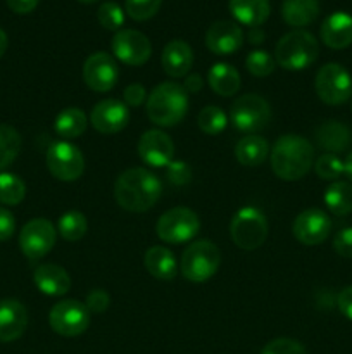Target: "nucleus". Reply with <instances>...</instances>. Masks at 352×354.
Here are the masks:
<instances>
[{
	"label": "nucleus",
	"mask_w": 352,
	"mask_h": 354,
	"mask_svg": "<svg viewBox=\"0 0 352 354\" xmlns=\"http://www.w3.org/2000/svg\"><path fill=\"white\" fill-rule=\"evenodd\" d=\"M324 204L335 216L352 213V185L347 182H333L324 190Z\"/></svg>",
	"instance_id": "c85d7f7f"
},
{
	"label": "nucleus",
	"mask_w": 352,
	"mask_h": 354,
	"mask_svg": "<svg viewBox=\"0 0 352 354\" xmlns=\"http://www.w3.org/2000/svg\"><path fill=\"white\" fill-rule=\"evenodd\" d=\"M26 196V185L14 173H0V203L6 206H17Z\"/></svg>",
	"instance_id": "473e14b6"
},
{
	"label": "nucleus",
	"mask_w": 352,
	"mask_h": 354,
	"mask_svg": "<svg viewBox=\"0 0 352 354\" xmlns=\"http://www.w3.org/2000/svg\"><path fill=\"white\" fill-rule=\"evenodd\" d=\"M320 16V0H285L282 17L293 28L309 26Z\"/></svg>",
	"instance_id": "a878e982"
},
{
	"label": "nucleus",
	"mask_w": 352,
	"mask_h": 354,
	"mask_svg": "<svg viewBox=\"0 0 352 354\" xmlns=\"http://www.w3.org/2000/svg\"><path fill=\"white\" fill-rule=\"evenodd\" d=\"M83 80L93 92H109L119 80L117 62L107 52H95L83 64Z\"/></svg>",
	"instance_id": "ddd939ff"
},
{
	"label": "nucleus",
	"mask_w": 352,
	"mask_h": 354,
	"mask_svg": "<svg viewBox=\"0 0 352 354\" xmlns=\"http://www.w3.org/2000/svg\"><path fill=\"white\" fill-rule=\"evenodd\" d=\"M245 68L251 75L257 76V78H264L269 76L276 68V61L273 59V55L266 50H252L251 54L245 59Z\"/></svg>",
	"instance_id": "c9c22d12"
},
{
	"label": "nucleus",
	"mask_w": 352,
	"mask_h": 354,
	"mask_svg": "<svg viewBox=\"0 0 352 354\" xmlns=\"http://www.w3.org/2000/svg\"><path fill=\"white\" fill-rule=\"evenodd\" d=\"M204 86V80L202 76L197 75V73H193V75H186L185 78V85H183V88L186 90V93H197L200 92Z\"/></svg>",
	"instance_id": "de8ad7c7"
},
{
	"label": "nucleus",
	"mask_w": 352,
	"mask_h": 354,
	"mask_svg": "<svg viewBox=\"0 0 352 354\" xmlns=\"http://www.w3.org/2000/svg\"><path fill=\"white\" fill-rule=\"evenodd\" d=\"M116 59L128 66H144L152 55L150 40L138 30H119L113 38Z\"/></svg>",
	"instance_id": "4468645a"
},
{
	"label": "nucleus",
	"mask_w": 352,
	"mask_h": 354,
	"mask_svg": "<svg viewBox=\"0 0 352 354\" xmlns=\"http://www.w3.org/2000/svg\"><path fill=\"white\" fill-rule=\"evenodd\" d=\"M157 237L168 244H183L200 232V220L188 207H173L161 214L157 221Z\"/></svg>",
	"instance_id": "1a4fd4ad"
},
{
	"label": "nucleus",
	"mask_w": 352,
	"mask_h": 354,
	"mask_svg": "<svg viewBox=\"0 0 352 354\" xmlns=\"http://www.w3.org/2000/svg\"><path fill=\"white\" fill-rule=\"evenodd\" d=\"M261 354H307L306 348L299 341L290 337H278L268 342L262 348Z\"/></svg>",
	"instance_id": "58836bf2"
},
{
	"label": "nucleus",
	"mask_w": 352,
	"mask_h": 354,
	"mask_svg": "<svg viewBox=\"0 0 352 354\" xmlns=\"http://www.w3.org/2000/svg\"><path fill=\"white\" fill-rule=\"evenodd\" d=\"M21 135L9 124H0V171L10 166L21 151Z\"/></svg>",
	"instance_id": "7c9ffc66"
},
{
	"label": "nucleus",
	"mask_w": 352,
	"mask_h": 354,
	"mask_svg": "<svg viewBox=\"0 0 352 354\" xmlns=\"http://www.w3.org/2000/svg\"><path fill=\"white\" fill-rule=\"evenodd\" d=\"M47 168L61 182H75L83 175L85 158L75 144L61 140L50 145L47 152Z\"/></svg>",
	"instance_id": "9b49d317"
},
{
	"label": "nucleus",
	"mask_w": 352,
	"mask_h": 354,
	"mask_svg": "<svg viewBox=\"0 0 352 354\" xmlns=\"http://www.w3.org/2000/svg\"><path fill=\"white\" fill-rule=\"evenodd\" d=\"M244 44V31L233 21H216L206 33V45L213 54L230 55Z\"/></svg>",
	"instance_id": "a211bd4d"
},
{
	"label": "nucleus",
	"mask_w": 352,
	"mask_h": 354,
	"mask_svg": "<svg viewBox=\"0 0 352 354\" xmlns=\"http://www.w3.org/2000/svg\"><path fill=\"white\" fill-rule=\"evenodd\" d=\"M314 138L316 144L328 154H338L347 151L349 145L352 144V131L340 121L330 120L317 124L314 130Z\"/></svg>",
	"instance_id": "4be33fe9"
},
{
	"label": "nucleus",
	"mask_w": 352,
	"mask_h": 354,
	"mask_svg": "<svg viewBox=\"0 0 352 354\" xmlns=\"http://www.w3.org/2000/svg\"><path fill=\"white\" fill-rule=\"evenodd\" d=\"M88 127L86 114L78 107H68L55 118V131L62 138H76L85 133Z\"/></svg>",
	"instance_id": "c756f323"
},
{
	"label": "nucleus",
	"mask_w": 352,
	"mask_h": 354,
	"mask_svg": "<svg viewBox=\"0 0 352 354\" xmlns=\"http://www.w3.org/2000/svg\"><path fill=\"white\" fill-rule=\"evenodd\" d=\"M90 123L104 135L119 133L130 123V109L124 102L116 99H106L95 104L90 113Z\"/></svg>",
	"instance_id": "dca6fc26"
},
{
	"label": "nucleus",
	"mask_w": 352,
	"mask_h": 354,
	"mask_svg": "<svg viewBox=\"0 0 352 354\" xmlns=\"http://www.w3.org/2000/svg\"><path fill=\"white\" fill-rule=\"evenodd\" d=\"M48 324L55 334L62 337H76L88 328L90 311L85 303L76 299L59 301L48 313Z\"/></svg>",
	"instance_id": "9d476101"
},
{
	"label": "nucleus",
	"mask_w": 352,
	"mask_h": 354,
	"mask_svg": "<svg viewBox=\"0 0 352 354\" xmlns=\"http://www.w3.org/2000/svg\"><path fill=\"white\" fill-rule=\"evenodd\" d=\"M230 237L235 245L244 251H254L264 244L268 237V220L255 207H242L230 223Z\"/></svg>",
	"instance_id": "423d86ee"
},
{
	"label": "nucleus",
	"mask_w": 352,
	"mask_h": 354,
	"mask_svg": "<svg viewBox=\"0 0 352 354\" xmlns=\"http://www.w3.org/2000/svg\"><path fill=\"white\" fill-rule=\"evenodd\" d=\"M314 88L324 104L340 106L352 97V76L342 64L328 62L317 71Z\"/></svg>",
	"instance_id": "6e6552de"
},
{
	"label": "nucleus",
	"mask_w": 352,
	"mask_h": 354,
	"mask_svg": "<svg viewBox=\"0 0 352 354\" xmlns=\"http://www.w3.org/2000/svg\"><path fill=\"white\" fill-rule=\"evenodd\" d=\"M7 45H9V40H7V33L2 30V28H0V57L6 54Z\"/></svg>",
	"instance_id": "8fccbe9b"
},
{
	"label": "nucleus",
	"mask_w": 352,
	"mask_h": 354,
	"mask_svg": "<svg viewBox=\"0 0 352 354\" xmlns=\"http://www.w3.org/2000/svg\"><path fill=\"white\" fill-rule=\"evenodd\" d=\"M123 99L128 107H138L145 102V99H147V90H145V86L140 85V83H131V85H128L126 88H124Z\"/></svg>",
	"instance_id": "37998d69"
},
{
	"label": "nucleus",
	"mask_w": 352,
	"mask_h": 354,
	"mask_svg": "<svg viewBox=\"0 0 352 354\" xmlns=\"http://www.w3.org/2000/svg\"><path fill=\"white\" fill-rule=\"evenodd\" d=\"M16 230V220L9 209L0 206V242L9 241Z\"/></svg>",
	"instance_id": "c03bdc74"
},
{
	"label": "nucleus",
	"mask_w": 352,
	"mask_h": 354,
	"mask_svg": "<svg viewBox=\"0 0 352 354\" xmlns=\"http://www.w3.org/2000/svg\"><path fill=\"white\" fill-rule=\"evenodd\" d=\"M166 178L173 183V185H186L192 182V168L186 165L182 159H173L168 166H166Z\"/></svg>",
	"instance_id": "ea45409f"
},
{
	"label": "nucleus",
	"mask_w": 352,
	"mask_h": 354,
	"mask_svg": "<svg viewBox=\"0 0 352 354\" xmlns=\"http://www.w3.org/2000/svg\"><path fill=\"white\" fill-rule=\"evenodd\" d=\"M199 128L207 135H217L226 128L228 116L224 111L217 106H207L197 116Z\"/></svg>",
	"instance_id": "72a5a7b5"
},
{
	"label": "nucleus",
	"mask_w": 352,
	"mask_h": 354,
	"mask_svg": "<svg viewBox=\"0 0 352 354\" xmlns=\"http://www.w3.org/2000/svg\"><path fill=\"white\" fill-rule=\"evenodd\" d=\"M247 38L248 41L254 45L262 44V41H264V31H262L261 28H251V31L247 33Z\"/></svg>",
	"instance_id": "09e8293b"
},
{
	"label": "nucleus",
	"mask_w": 352,
	"mask_h": 354,
	"mask_svg": "<svg viewBox=\"0 0 352 354\" xmlns=\"http://www.w3.org/2000/svg\"><path fill=\"white\" fill-rule=\"evenodd\" d=\"M314 171H316V175L321 180L337 182L345 173V162L337 154H328V152H324V154H321L314 161Z\"/></svg>",
	"instance_id": "f704fd0d"
},
{
	"label": "nucleus",
	"mask_w": 352,
	"mask_h": 354,
	"mask_svg": "<svg viewBox=\"0 0 352 354\" xmlns=\"http://www.w3.org/2000/svg\"><path fill=\"white\" fill-rule=\"evenodd\" d=\"M230 12L238 23L259 28L269 17V0H230Z\"/></svg>",
	"instance_id": "b1692460"
},
{
	"label": "nucleus",
	"mask_w": 352,
	"mask_h": 354,
	"mask_svg": "<svg viewBox=\"0 0 352 354\" xmlns=\"http://www.w3.org/2000/svg\"><path fill=\"white\" fill-rule=\"evenodd\" d=\"M333 249L342 258L352 259V227L344 228L335 235Z\"/></svg>",
	"instance_id": "79ce46f5"
},
{
	"label": "nucleus",
	"mask_w": 352,
	"mask_h": 354,
	"mask_svg": "<svg viewBox=\"0 0 352 354\" xmlns=\"http://www.w3.org/2000/svg\"><path fill=\"white\" fill-rule=\"evenodd\" d=\"M162 183L145 168H130L121 173L114 185V197L123 209L130 213H145L161 199Z\"/></svg>",
	"instance_id": "f257e3e1"
},
{
	"label": "nucleus",
	"mask_w": 352,
	"mask_h": 354,
	"mask_svg": "<svg viewBox=\"0 0 352 354\" xmlns=\"http://www.w3.org/2000/svg\"><path fill=\"white\" fill-rule=\"evenodd\" d=\"M55 239L57 234L50 221L45 218H33L21 228L19 248L28 259L37 261L52 251Z\"/></svg>",
	"instance_id": "f8f14e48"
},
{
	"label": "nucleus",
	"mask_w": 352,
	"mask_h": 354,
	"mask_svg": "<svg viewBox=\"0 0 352 354\" xmlns=\"http://www.w3.org/2000/svg\"><path fill=\"white\" fill-rule=\"evenodd\" d=\"M188 111V93L179 83L166 82L155 86L147 99V116L162 128L182 123Z\"/></svg>",
	"instance_id": "7ed1b4c3"
},
{
	"label": "nucleus",
	"mask_w": 352,
	"mask_h": 354,
	"mask_svg": "<svg viewBox=\"0 0 352 354\" xmlns=\"http://www.w3.org/2000/svg\"><path fill=\"white\" fill-rule=\"evenodd\" d=\"M162 69L171 78H183L188 75L193 64V50L186 41L171 40L162 48Z\"/></svg>",
	"instance_id": "412c9836"
},
{
	"label": "nucleus",
	"mask_w": 352,
	"mask_h": 354,
	"mask_svg": "<svg viewBox=\"0 0 352 354\" xmlns=\"http://www.w3.org/2000/svg\"><path fill=\"white\" fill-rule=\"evenodd\" d=\"M321 40L326 47L340 50L352 44V16L347 12L330 14L321 24Z\"/></svg>",
	"instance_id": "aec40b11"
},
{
	"label": "nucleus",
	"mask_w": 352,
	"mask_h": 354,
	"mask_svg": "<svg viewBox=\"0 0 352 354\" xmlns=\"http://www.w3.org/2000/svg\"><path fill=\"white\" fill-rule=\"evenodd\" d=\"M293 237L304 245H317L328 239L331 232V220L317 207L302 211L293 221Z\"/></svg>",
	"instance_id": "2eb2a0df"
},
{
	"label": "nucleus",
	"mask_w": 352,
	"mask_h": 354,
	"mask_svg": "<svg viewBox=\"0 0 352 354\" xmlns=\"http://www.w3.org/2000/svg\"><path fill=\"white\" fill-rule=\"evenodd\" d=\"M235 156L242 166L255 168V166H261L269 156V144L266 138L259 137V135H247L238 140L237 147H235Z\"/></svg>",
	"instance_id": "cd10ccee"
},
{
	"label": "nucleus",
	"mask_w": 352,
	"mask_h": 354,
	"mask_svg": "<svg viewBox=\"0 0 352 354\" xmlns=\"http://www.w3.org/2000/svg\"><path fill=\"white\" fill-rule=\"evenodd\" d=\"M230 120L238 131L254 135L255 131L268 127L271 120V107L268 100L257 93H247L233 100L230 107Z\"/></svg>",
	"instance_id": "0eeeda50"
},
{
	"label": "nucleus",
	"mask_w": 352,
	"mask_h": 354,
	"mask_svg": "<svg viewBox=\"0 0 352 354\" xmlns=\"http://www.w3.org/2000/svg\"><path fill=\"white\" fill-rule=\"evenodd\" d=\"M144 265L147 268V272L157 280L175 279L176 270H178L175 254L168 248H162V245H152L145 252Z\"/></svg>",
	"instance_id": "393cba45"
},
{
	"label": "nucleus",
	"mask_w": 352,
	"mask_h": 354,
	"mask_svg": "<svg viewBox=\"0 0 352 354\" xmlns=\"http://www.w3.org/2000/svg\"><path fill=\"white\" fill-rule=\"evenodd\" d=\"M97 17L99 23L110 31H119L124 23V12L116 2H104L97 10Z\"/></svg>",
	"instance_id": "e433bc0d"
},
{
	"label": "nucleus",
	"mask_w": 352,
	"mask_h": 354,
	"mask_svg": "<svg viewBox=\"0 0 352 354\" xmlns=\"http://www.w3.org/2000/svg\"><path fill=\"white\" fill-rule=\"evenodd\" d=\"M33 282L38 290L47 296H64L71 289L69 273L62 266L52 265V263H45L35 270Z\"/></svg>",
	"instance_id": "5701e85b"
},
{
	"label": "nucleus",
	"mask_w": 352,
	"mask_h": 354,
	"mask_svg": "<svg viewBox=\"0 0 352 354\" xmlns=\"http://www.w3.org/2000/svg\"><path fill=\"white\" fill-rule=\"evenodd\" d=\"M40 0H7V6L16 14H28L37 9Z\"/></svg>",
	"instance_id": "49530a36"
},
{
	"label": "nucleus",
	"mask_w": 352,
	"mask_h": 354,
	"mask_svg": "<svg viewBox=\"0 0 352 354\" xmlns=\"http://www.w3.org/2000/svg\"><path fill=\"white\" fill-rule=\"evenodd\" d=\"M78 2H83V3H93V2H97V0H78Z\"/></svg>",
	"instance_id": "603ef678"
},
{
	"label": "nucleus",
	"mask_w": 352,
	"mask_h": 354,
	"mask_svg": "<svg viewBox=\"0 0 352 354\" xmlns=\"http://www.w3.org/2000/svg\"><path fill=\"white\" fill-rule=\"evenodd\" d=\"M110 297L106 290L102 289H95L86 296L85 306L88 308L90 313H104V311L109 308Z\"/></svg>",
	"instance_id": "a19ab883"
},
{
	"label": "nucleus",
	"mask_w": 352,
	"mask_h": 354,
	"mask_svg": "<svg viewBox=\"0 0 352 354\" xmlns=\"http://www.w3.org/2000/svg\"><path fill=\"white\" fill-rule=\"evenodd\" d=\"M28 311L17 299L0 301V341L12 342L24 334Z\"/></svg>",
	"instance_id": "6ab92c4d"
},
{
	"label": "nucleus",
	"mask_w": 352,
	"mask_h": 354,
	"mask_svg": "<svg viewBox=\"0 0 352 354\" xmlns=\"http://www.w3.org/2000/svg\"><path fill=\"white\" fill-rule=\"evenodd\" d=\"M138 156L145 165L162 168L175 158V144L162 130H147L138 140Z\"/></svg>",
	"instance_id": "f3484780"
},
{
	"label": "nucleus",
	"mask_w": 352,
	"mask_h": 354,
	"mask_svg": "<svg viewBox=\"0 0 352 354\" xmlns=\"http://www.w3.org/2000/svg\"><path fill=\"white\" fill-rule=\"evenodd\" d=\"M221 263V252L217 245L211 241L192 242L183 251L179 270L186 280L195 283L207 282L216 275Z\"/></svg>",
	"instance_id": "39448f33"
},
{
	"label": "nucleus",
	"mask_w": 352,
	"mask_h": 354,
	"mask_svg": "<svg viewBox=\"0 0 352 354\" xmlns=\"http://www.w3.org/2000/svg\"><path fill=\"white\" fill-rule=\"evenodd\" d=\"M314 165V147L300 135H282L271 151V169L280 180L297 182L309 173Z\"/></svg>",
	"instance_id": "f03ea898"
},
{
	"label": "nucleus",
	"mask_w": 352,
	"mask_h": 354,
	"mask_svg": "<svg viewBox=\"0 0 352 354\" xmlns=\"http://www.w3.org/2000/svg\"><path fill=\"white\" fill-rule=\"evenodd\" d=\"M57 227L62 239L76 242L85 237L86 230H88V221H86L85 214L79 213V211H68L59 218Z\"/></svg>",
	"instance_id": "2f4dec72"
},
{
	"label": "nucleus",
	"mask_w": 352,
	"mask_h": 354,
	"mask_svg": "<svg viewBox=\"0 0 352 354\" xmlns=\"http://www.w3.org/2000/svg\"><path fill=\"white\" fill-rule=\"evenodd\" d=\"M207 83L221 97H231L240 88V73L228 62H216L207 73Z\"/></svg>",
	"instance_id": "bb28decb"
},
{
	"label": "nucleus",
	"mask_w": 352,
	"mask_h": 354,
	"mask_svg": "<svg viewBox=\"0 0 352 354\" xmlns=\"http://www.w3.org/2000/svg\"><path fill=\"white\" fill-rule=\"evenodd\" d=\"M344 162H345V175H347L352 182V152L347 156V159H345Z\"/></svg>",
	"instance_id": "3c124183"
},
{
	"label": "nucleus",
	"mask_w": 352,
	"mask_h": 354,
	"mask_svg": "<svg viewBox=\"0 0 352 354\" xmlns=\"http://www.w3.org/2000/svg\"><path fill=\"white\" fill-rule=\"evenodd\" d=\"M161 3L162 0H126L124 7L131 19L147 21L159 12Z\"/></svg>",
	"instance_id": "4c0bfd02"
},
{
	"label": "nucleus",
	"mask_w": 352,
	"mask_h": 354,
	"mask_svg": "<svg viewBox=\"0 0 352 354\" xmlns=\"http://www.w3.org/2000/svg\"><path fill=\"white\" fill-rule=\"evenodd\" d=\"M337 306L340 310V313L347 320L352 322V286H347L345 289H342V292L337 297Z\"/></svg>",
	"instance_id": "a18cd8bd"
},
{
	"label": "nucleus",
	"mask_w": 352,
	"mask_h": 354,
	"mask_svg": "<svg viewBox=\"0 0 352 354\" xmlns=\"http://www.w3.org/2000/svg\"><path fill=\"white\" fill-rule=\"evenodd\" d=\"M320 54L317 40L306 30H293L283 35L275 48V61L289 71L307 69Z\"/></svg>",
	"instance_id": "20e7f679"
}]
</instances>
